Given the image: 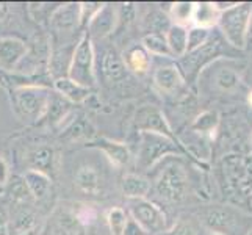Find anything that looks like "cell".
Segmentation results:
<instances>
[{
	"label": "cell",
	"instance_id": "22",
	"mask_svg": "<svg viewBox=\"0 0 252 235\" xmlns=\"http://www.w3.org/2000/svg\"><path fill=\"white\" fill-rule=\"evenodd\" d=\"M22 177L25 180V184H27L34 201H42L44 198H47V195L50 193V187H52V177H49L44 172L33 171V169H27L24 172Z\"/></svg>",
	"mask_w": 252,
	"mask_h": 235
},
{
	"label": "cell",
	"instance_id": "35",
	"mask_svg": "<svg viewBox=\"0 0 252 235\" xmlns=\"http://www.w3.org/2000/svg\"><path fill=\"white\" fill-rule=\"evenodd\" d=\"M0 235H10V208L0 201Z\"/></svg>",
	"mask_w": 252,
	"mask_h": 235
},
{
	"label": "cell",
	"instance_id": "37",
	"mask_svg": "<svg viewBox=\"0 0 252 235\" xmlns=\"http://www.w3.org/2000/svg\"><path fill=\"white\" fill-rule=\"evenodd\" d=\"M123 235H146V234L143 232V229L140 228V226H138V224L128 216V223H127V226H126V231H124Z\"/></svg>",
	"mask_w": 252,
	"mask_h": 235
},
{
	"label": "cell",
	"instance_id": "3",
	"mask_svg": "<svg viewBox=\"0 0 252 235\" xmlns=\"http://www.w3.org/2000/svg\"><path fill=\"white\" fill-rule=\"evenodd\" d=\"M171 154H182L180 144L176 140H171L158 134L141 132L140 134V147L136 155V167L141 171H147L155 167L163 157Z\"/></svg>",
	"mask_w": 252,
	"mask_h": 235
},
{
	"label": "cell",
	"instance_id": "20",
	"mask_svg": "<svg viewBox=\"0 0 252 235\" xmlns=\"http://www.w3.org/2000/svg\"><path fill=\"white\" fill-rule=\"evenodd\" d=\"M123 62L127 71L133 72L135 75H146L151 69V55L141 44L127 49L123 55Z\"/></svg>",
	"mask_w": 252,
	"mask_h": 235
},
{
	"label": "cell",
	"instance_id": "38",
	"mask_svg": "<svg viewBox=\"0 0 252 235\" xmlns=\"http://www.w3.org/2000/svg\"><path fill=\"white\" fill-rule=\"evenodd\" d=\"M8 13V5L6 3H0V19H3Z\"/></svg>",
	"mask_w": 252,
	"mask_h": 235
},
{
	"label": "cell",
	"instance_id": "10",
	"mask_svg": "<svg viewBox=\"0 0 252 235\" xmlns=\"http://www.w3.org/2000/svg\"><path fill=\"white\" fill-rule=\"evenodd\" d=\"M38 215L30 205H14L10 212V235H38Z\"/></svg>",
	"mask_w": 252,
	"mask_h": 235
},
{
	"label": "cell",
	"instance_id": "2",
	"mask_svg": "<svg viewBox=\"0 0 252 235\" xmlns=\"http://www.w3.org/2000/svg\"><path fill=\"white\" fill-rule=\"evenodd\" d=\"M67 77L91 90L95 85V52L93 39L86 32L82 33L79 42L74 47L67 69Z\"/></svg>",
	"mask_w": 252,
	"mask_h": 235
},
{
	"label": "cell",
	"instance_id": "15",
	"mask_svg": "<svg viewBox=\"0 0 252 235\" xmlns=\"http://www.w3.org/2000/svg\"><path fill=\"white\" fill-rule=\"evenodd\" d=\"M99 71L108 82H121L127 75L123 57L115 49H105L102 52V57L99 60Z\"/></svg>",
	"mask_w": 252,
	"mask_h": 235
},
{
	"label": "cell",
	"instance_id": "27",
	"mask_svg": "<svg viewBox=\"0 0 252 235\" xmlns=\"http://www.w3.org/2000/svg\"><path fill=\"white\" fill-rule=\"evenodd\" d=\"M220 124V115L216 110H207V111H202L201 115H199L194 121L193 124H191V130L196 134H201V135H205V134H213L216 127Z\"/></svg>",
	"mask_w": 252,
	"mask_h": 235
},
{
	"label": "cell",
	"instance_id": "34",
	"mask_svg": "<svg viewBox=\"0 0 252 235\" xmlns=\"http://www.w3.org/2000/svg\"><path fill=\"white\" fill-rule=\"evenodd\" d=\"M74 216L77 218V221H79L85 228V226H90V224H93L95 221V218H97V213H95V210L93 207L82 205V208H80V210H77L74 213Z\"/></svg>",
	"mask_w": 252,
	"mask_h": 235
},
{
	"label": "cell",
	"instance_id": "25",
	"mask_svg": "<svg viewBox=\"0 0 252 235\" xmlns=\"http://www.w3.org/2000/svg\"><path fill=\"white\" fill-rule=\"evenodd\" d=\"M179 144H184L185 149L189 154H193L194 157H197V159H202V160L210 159V152H212L210 144H208L207 138L204 135H201V134H196V132H193V130H189L187 140L182 138Z\"/></svg>",
	"mask_w": 252,
	"mask_h": 235
},
{
	"label": "cell",
	"instance_id": "39",
	"mask_svg": "<svg viewBox=\"0 0 252 235\" xmlns=\"http://www.w3.org/2000/svg\"><path fill=\"white\" fill-rule=\"evenodd\" d=\"M248 102H249V105L252 107V91L249 93V96H248Z\"/></svg>",
	"mask_w": 252,
	"mask_h": 235
},
{
	"label": "cell",
	"instance_id": "36",
	"mask_svg": "<svg viewBox=\"0 0 252 235\" xmlns=\"http://www.w3.org/2000/svg\"><path fill=\"white\" fill-rule=\"evenodd\" d=\"M10 168H8V163L5 162L3 157H0V187H5L8 179H10Z\"/></svg>",
	"mask_w": 252,
	"mask_h": 235
},
{
	"label": "cell",
	"instance_id": "17",
	"mask_svg": "<svg viewBox=\"0 0 252 235\" xmlns=\"http://www.w3.org/2000/svg\"><path fill=\"white\" fill-rule=\"evenodd\" d=\"M55 160H57L55 149L52 146H46V144L33 147L27 155L29 169L44 172L49 177L55 171Z\"/></svg>",
	"mask_w": 252,
	"mask_h": 235
},
{
	"label": "cell",
	"instance_id": "16",
	"mask_svg": "<svg viewBox=\"0 0 252 235\" xmlns=\"http://www.w3.org/2000/svg\"><path fill=\"white\" fill-rule=\"evenodd\" d=\"M49 22L57 32L74 30L80 25V3H60Z\"/></svg>",
	"mask_w": 252,
	"mask_h": 235
},
{
	"label": "cell",
	"instance_id": "28",
	"mask_svg": "<svg viewBox=\"0 0 252 235\" xmlns=\"http://www.w3.org/2000/svg\"><path fill=\"white\" fill-rule=\"evenodd\" d=\"M194 14V2H177L171 6V19L172 24L187 27L188 24L193 22Z\"/></svg>",
	"mask_w": 252,
	"mask_h": 235
},
{
	"label": "cell",
	"instance_id": "31",
	"mask_svg": "<svg viewBox=\"0 0 252 235\" xmlns=\"http://www.w3.org/2000/svg\"><path fill=\"white\" fill-rule=\"evenodd\" d=\"M160 235H197V229L193 221L180 218Z\"/></svg>",
	"mask_w": 252,
	"mask_h": 235
},
{
	"label": "cell",
	"instance_id": "13",
	"mask_svg": "<svg viewBox=\"0 0 252 235\" xmlns=\"http://www.w3.org/2000/svg\"><path fill=\"white\" fill-rule=\"evenodd\" d=\"M74 187L86 196L100 195L103 182L99 171L91 165H82L74 174Z\"/></svg>",
	"mask_w": 252,
	"mask_h": 235
},
{
	"label": "cell",
	"instance_id": "33",
	"mask_svg": "<svg viewBox=\"0 0 252 235\" xmlns=\"http://www.w3.org/2000/svg\"><path fill=\"white\" fill-rule=\"evenodd\" d=\"M102 6H103V3H97V2L80 3V25L82 27L86 29V25H88L93 17L100 11Z\"/></svg>",
	"mask_w": 252,
	"mask_h": 235
},
{
	"label": "cell",
	"instance_id": "9",
	"mask_svg": "<svg viewBox=\"0 0 252 235\" xmlns=\"http://www.w3.org/2000/svg\"><path fill=\"white\" fill-rule=\"evenodd\" d=\"M25 54H27L25 41L14 36L0 38V71L6 74L14 72Z\"/></svg>",
	"mask_w": 252,
	"mask_h": 235
},
{
	"label": "cell",
	"instance_id": "24",
	"mask_svg": "<svg viewBox=\"0 0 252 235\" xmlns=\"http://www.w3.org/2000/svg\"><path fill=\"white\" fill-rule=\"evenodd\" d=\"M220 16H221V13L218 8L215 6L213 2L194 3V14H193L194 27L210 30L213 25H218Z\"/></svg>",
	"mask_w": 252,
	"mask_h": 235
},
{
	"label": "cell",
	"instance_id": "12",
	"mask_svg": "<svg viewBox=\"0 0 252 235\" xmlns=\"http://www.w3.org/2000/svg\"><path fill=\"white\" fill-rule=\"evenodd\" d=\"M88 146L99 149L110 160V163L115 165V167H118V168L127 167V165L130 163V159H132L130 149L126 143L110 140V138H99V140L91 141Z\"/></svg>",
	"mask_w": 252,
	"mask_h": 235
},
{
	"label": "cell",
	"instance_id": "18",
	"mask_svg": "<svg viewBox=\"0 0 252 235\" xmlns=\"http://www.w3.org/2000/svg\"><path fill=\"white\" fill-rule=\"evenodd\" d=\"M154 83L160 91L166 94H174L184 86L185 80H184V77H182L179 67L169 65V66H160L158 69H155Z\"/></svg>",
	"mask_w": 252,
	"mask_h": 235
},
{
	"label": "cell",
	"instance_id": "26",
	"mask_svg": "<svg viewBox=\"0 0 252 235\" xmlns=\"http://www.w3.org/2000/svg\"><path fill=\"white\" fill-rule=\"evenodd\" d=\"M141 46L149 55H157L163 58H171V50L163 33H147L141 39Z\"/></svg>",
	"mask_w": 252,
	"mask_h": 235
},
{
	"label": "cell",
	"instance_id": "41",
	"mask_svg": "<svg viewBox=\"0 0 252 235\" xmlns=\"http://www.w3.org/2000/svg\"><path fill=\"white\" fill-rule=\"evenodd\" d=\"M3 193V187H0V195H2Z\"/></svg>",
	"mask_w": 252,
	"mask_h": 235
},
{
	"label": "cell",
	"instance_id": "40",
	"mask_svg": "<svg viewBox=\"0 0 252 235\" xmlns=\"http://www.w3.org/2000/svg\"><path fill=\"white\" fill-rule=\"evenodd\" d=\"M208 235H224L222 232H216V231H212L210 234H208Z\"/></svg>",
	"mask_w": 252,
	"mask_h": 235
},
{
	"label": "cell",
	"instance_id": "21",
	"mask_svg": "<svg viewBox=\"0 0 252 235\" xmlns=\"http://www.w3.org/2000/svg\"><path fill=\"white\" fill-rule=\"evenodd\" d=\"M121 190H123L124 196L128 198L130 201H133V199H144L151 191V182L143 177L141 174L128 172L121 180Z\"/></svg>",
	"mask_w": 252,
	"mask_h": 235
},
{
	"label": "cell",
	"instance_id": "1",
	"mask_svg": "<svg viewBox=\"0 0 252 235\" xmlns=\"http://www.w3.org/2000/svg\"><path fill=\"white\" fill-rule=\"evenodd\" d=\"M52 91H54L52 88H41V86H25L10 91L11 107L16 116L27 124H34L44 119Z\"/></svg>",
	"mask_w": 252,
	"mask_h": 235
},
{
	"label": "cell",
	"instance_id": "29",
	"mask_svg": "<svg viewBox=\"0 0 252 235\" xmlns=\"http://www.w3.org/2000/svg\"><path fill=\"white\" fill-rule=\"evenodd\" d=\"M128 223V213L121 207H113L107 213V224L111 235H123Z\"/></svg>",
	"mask_w": 252,
	"mask_h": 235
},
{
	"label": "cell",
	"instance_id": "6",
	"mask_svg": "<svg viewBox=\"0 0 252 235\" xmlns=\"http://www.w3.org/2000/svg\"><path fill=\"white\" fill-rule=\"evenodd\" d=\"M188 188V177L184 167L179 163H171L164 168L155 180V191L163 199L171 202H179L185 198Z\"/></svg>",
	"mask_w": 252,
	"mask_h": 235
},
{
	"label": "cell",
	"instance_id": "11",
	"mask_svg": "<svg viewBox=\"0 0 252 235\" xmlns=\"http://www.w3.org/2000/svg\"><path fill=\"white\" fill-rule=\"evenodd\" d=\"M118 21V14L113 5L103 3V6L100 8V11L95 14L91 22L86 25L85 32L88 33V36L94 41V39H102L108 36V34L113 32Z\"/></svg>",
	"mask_w": 252,
	"mask_h": 235
},
{
	"label": "cell",
	"instance_id": "4",
	"mask_svg": "<svg viewBox=\"0 0 252 235\" xmlns=\"http://www.w3.org/2000/svg\"><path fill=\"white\" fill-rule=\"evenodd\" d=\"M252 17V5L251 3H237L230 10L221 13L218 25L233 47L245 49L248 44V33Z\"/></svg>",
	"mask_w": 252,
	"mask_h": 235
},
{
	"label": "cell",
	"instance_id": "7",
	"mask_svg": "<svg viewBox=\"0 0 252 235\" xmlns=\"http://www.w3.org/2000/svg\"><path fill=\"white\" fill-rule=\"evenodd\" d=\"M135 127L140 134L141 132L158 134L166 138H171V140L179 141L172 132L166 116H164L163 111L155 105H144L141 108H138L136 116H135Z\"/></svg>",
	"mask_w": 252,
	"mask_h": 235
},
{
	"label": "cell",
	"instance_id": "19",
	"mask_svg": "<svg viewBox=\"0 0 252 235\" xmlns=\"http://www.w3.org/2000/svg\"><path fill=\"white\" fill-rule=\"evenodd\" d=\"M3 195L6 201L14 205H32L36 202L22 176H10L6 185L3 187Z\"/></svg>",
	"mask_w": 252,
	"mask_h": 235
},
{
	"label": "cell",
	"instance_id": "14",
	"mask_svg": "<svg viewBox=\"0 0 252 235\" xmlns=\"http://www.w3.org/2000/svg\"><path fill=\"white\" fill-rule=\"evenodd\" d=\"M58 96H62L64 101L69 103H83L88 102V99L93 96V90L86 88V86L71 80L69 77H60L54 80V86H52Z\"/></svg>",
	"mask_w": 252,
	"mask_h": 235
},
{
	"label": "cell",
	"instance_id": "32",
	"mask_svg": "<svg viewBox=\"0 0 252 235\" xmlns=\"http://www.w3.org/2000/svg\"><path fill=\"white\" fill-rule=\"evenodd\" d=\"M238 82H240L238 74L235 71H232V69H221V71H218V74H216V85L224 91L235 88Z\"/></svg>",
	"mask_w": 252,
	"mask_h": 235
},
{
	"label": "cell",
	"instance_id": "8",
	"mask_svg": "<svg viewBox=\"0 0 252 235\" xmlns=\"http://www.w3.org/2000/svg\"><path fill=\"white\" fill-rule=\"evenodd\" d=\"M216 50H218V44L213 42H207L202 47H199L193 52H188L182 58H179V71L184 77V80H189L199 74V71L212 62L216 57Z\"/></svg>",
	"mask_w": 252,
	"mask_h": 235
},
{
	"label": "cell",
	"instance_id": "23",
	"mask_svg": "<svg viewBox=\"0 0 252 235\" xmlns=\"http://www.w3.org/2000/svg\"><path fill=\"white\" fill-rule=\"evenodd\" d=\"M164 39L168 42L171 55L174 58H182L187 54V41H188V29L182 25L171 24L164 33Z\"/></svg>",
	"mask_w": 252,
	"mask_h": 235
},
{
	"label": "cell",
	"instance_id": "30",
	"mask_svg": "<svg viewBox=\"0 0 252 235\" xmlns=\"http://www.w3.org/2000/svg\"><path fill=\"white\" fill-rule=\"evenodd\" d=\"M208 38H210V30L201 29V27H191L188 29V41H187V54L193 52L199 47L207 44Z\"/></svg>",
	"mask_w": 252,
	"mask_h": 235
},
{
	"label": "cell",
	"instance_id": "42",
	"mask_svg": "<svg viewBox=\"0 0 252 235\" xmlns=\"http://www.w3.org/2000/svg\"><path fill=\"white\" fill-rule=\"evenodd\" d=\"M249 235H252V232H251V234H249Z\"/></svg>",
	"mask_w": 252,
	"mask_h": 235
},
{
	"label": "cell",
	"instance_id": "5",
	"mask_svg": "<svg viewBox=\"0 0 252 235\" xmlns=\"http://www.w3.org/2000/svg\"><path fill=\"white\" fill-rule=\"evenodd\" d=\"M128 213L146 235H160L166 231L168 218L161 208L149 199H133L128 202Z\"/></svg>",
	"mask_w": 252,
	"mask_h": 235
}]
</instances>
